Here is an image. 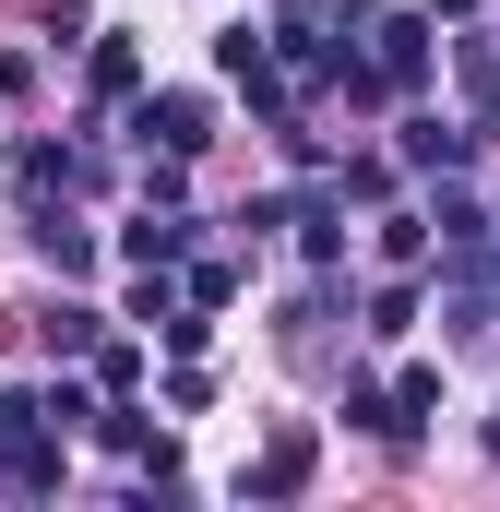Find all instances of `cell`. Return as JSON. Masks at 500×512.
I'll return each mask as SVG.
<instances>
[{
  "mask_svg": "<svg viewBox=\"0 0 500 512\" xmlns=\"http://www.w3.org/2000/svg\"><path fill=\"white\" fill-rule=\"evenodd\" d=\"M477 441H489V453H500V405H489V429H477Z\"/></svg>",
  "mask_w": 500,
  "mask_h": 512,
  "instance_id": "ac0fdd59",
  "label": "cell"
},
{
  "mask_svg": "<svg viewBox=\"0 0 500 512\" xmlns=\"http://www.w3.org/2000/svg\"><path fill=\"white\" fill-rule=\"evenodd\" d=\"M310 465H322V429H310V417H286V429L239 465V501H298V489H310Z\"/></svg>",
  "mask_w": 500,
  "mask_h": 512,
  "instance_id": "3957f363",
  "label": "cell"
},
{
  "mask_svg": "<svg viewBox=\"0 0 500 512\" xmlns=\"http://www.w3.org/2000/svg\"><path fill=\"white\" fill-rule=\"evenodd\" d=\"M346 429H370V441L405 453V417H393V393H381V382H346Z\"/></svg>",
  "mask_w": 500,
  "mask_h": 512,
  "instance_id": "8fae6325",
  "label": "cell"
},
{
  "mask_svg": "<svg viewBox=\"0 0 500 512\" xmlns=\"http://www.w3.org/2000/svg\"><path fill=\"white\" fill-rule=\"evenodd\" d=\"M36 405H48V429H96V405H108V393H96V382H48Z\"/></svg>",
  "mask_w": 500,
  "mask_h": 512,
  "instance_id": "5bb4252c",
  "label": "cell"
},
{
  "mask_svg": "<svg viewBox=\"0 0 500 512\" xmlns=\"http://www.w3.org/2000/svg\"><path fill=\"white\" fill-rule=\"evenodd\" d=\"M191 251H203V215H179V203H143V215L120 227V262H131V274H143V262H191Z\"/></svg>",
  "mask_w": 500,
  "mask_h": 512,
  "instance_id": "5b68a950",
  "label": "cell"
},
{
  "mask_svg": "<svg viewBox=\"0 0 500 512\" xmlns=\"http://www.w3.org/2000/svg\"><path fill=\"white\" fill-rule=\"evenodd\" d=\"M36 334H48V358H96V334H108V310H84V298H60V310H48Z\"/></svg>",
  "mask_w": 500,
  "mask_h": 512,
  "instance_id": "9c48e42d",
  "label": "cell"
},
{
  "mask_svg": "<svg viewBox=\"0 0 500 512\" xmlns=\"http://www.w3.org/2000/svg\"><path fill=\"white\" fill-rule=\"evenodd\" d=\"M60 441H72V429H48V405H36V393L0 382V489L48 501V489H60Z\"/></svg>",
  "mask_w": 500,
  "mask_h": 512,
  "instance_id": "6da1fadb",
  "label": "cell"
},
{
  "mask_svg": "<svg viewBox=\"0 0 500 512\" xmlns=\"http://www.w3.org/2000/svg\"><path fill=\"white\" fill-rule=\"evenodd\" d=\"M453 72H465V96H477V131H500V48H489V36H465Z\"/></svg>",
  "mask_w": 500,
  "mask_h": 512,
  "instance_id": "ba28073f",
  "label": "cell"
},
{
  "mask_svg": "<svg viewBox=\"0 0 500 512\" xmlns=\"http://www.w3.org/2000/svg\"><path fill=\"white\" fill-rule=\"evenodd\" d=\"M131 143H143V155H203V143H215V96H191V84L131 96Z\"/></svg>",
  "mask_w": 500,
  "mask_h": 512,
  "instance_id": "7a4b0ae2",
  "label": "cell"
},
{
  "mask_svg": "<svg viewBox=\"0 0 500 512\" xmlns=\"http://www.w3.org/2000/svg\"><path fill=\"white\" fill-rule=\"evenodd\" d=\"M179 286H191V310H227V298H239V262L191 251V262H179Z\"/></svg>",
  "mask_w": 500,
  "mask_h": 512,
  "instance_id": "7c38bea8",
  "label": "cell"
},
{
  "mask_svg": "<svg viewBox=\"0 0 500 512\" xmlns=\"http://www.w3.org/2000/svg\"><path fill=\"white\" fill-rule=\"evenodd\" d=\"M36 251L60 262V274H96V239H84V215H36Z\"/></svg>",
  "mask_w": 500,
  "mask_h": 512,
  "instance_id": "30bf717a",
  "label": "cell"
},
{
  "mask_svg": "<svg viewBox=\"0 0 500 512\" xmlns=\"http://www.w3.org/2000/svg\"><path fill=\"white\" fill-rule=\"evenodd\" d=\"M393 417H405V441H417V429L441 417V370H405V382H393Z\"/></svg>",
  "mask_w": 500,
  "mask_h": 512,
  "instance_id": "4fadbf2b",
  "label": "cell"
},
{
  "mask_svg": "<svg viewBox=\"0 0 500 512\" xmlns=\"http://www.w3.org/2000/svg\"><path fill=\"white\" fill-rule=\"evenodd\" d=\"M191 191V155H143V203H179Z\"/></svg>",
  "mask_w": 500,
  "mask_h": 512,
  "instance_id": "e0dca14e",
  "label": "cell"
},
{
  "mask_svg": "<svg viewBox=\"0 0 500 512\" xmlns=\"http://www.w3.org/2000/svg\"><path fill=\"white\" fill-rule=\"evenodd\" d=\"M477 143H489V131H453V120H429V108H417V120H393V155H405L417 179H465V155H477Z\"/></svg>",
  "mask_w": 500,
  "mask_h": 512,
  "instance_id": "277c9868",
  "label": "cell"
},
{
  "mask_svg": "<svg viewBox=\"0 0 500 512\" xmlns=\"http://www.w3.org/2000/svg\"><path fill=\"white\" fill-rule=\"evenodd\" d=\"M84 72H96V108H131V96H143V48H131L120 24H96V60H84Z\"/></svg>",
  "mask_w": 500,
  "mask_h": 512,
  "instance_id": "8992f818",
  "label": "cell"
},
{
  "mask_svg": "<svg viewBox=\"0 0 500 512\" xmlns=\"http://www.w3.org/2000/svg\"><path fill=\"white\" fill-rule=\"evenodd\" d=\"M429 227H441L453 251H465V239H500V215L477 203V191H465V179H441V191H429Z\"/></svg>",
  "mask_w": 500,
  "mask_h": 512,
  "instance_id": "52a82bcc",
  "label": "cell"
},
{
  "mask_svg": "<svg viewBox=\"0 0 500 512\" xmlns=\"http://www.w3.org/2000/svg\"><path fill=\"white\" fill-rule=\"evenodd\" d=\"M381 262H429V215H381Z\"/></svg>",
  "mask_w": 500,
  "mask_h": 512,
  "instance_id": "2e32d148",
  "label": "cell"
},
{
  "mask_svg": "<svg viewBox=\"0 0 500 512\" xmlns=\"http://www.w3.org/2000/svg\"><path fill=\"white\" fill-rule=\"evenodd\" d=\"M96 393H143V346H108L96 334Z\"/></svg>",
  "mask_w": 500,
  "mask_h": 512,
  "instance_id": "9a60e30c",
  "label": "cell"
}]
</instances>
